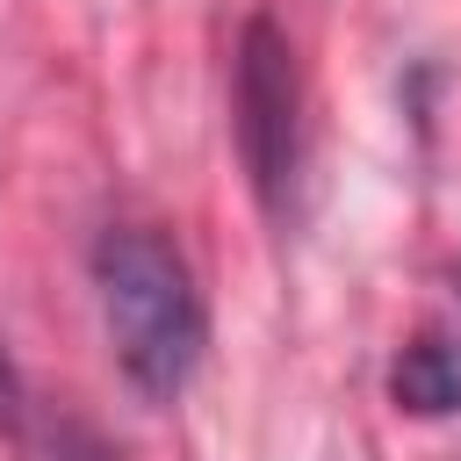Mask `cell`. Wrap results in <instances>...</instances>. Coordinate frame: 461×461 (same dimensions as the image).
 Returning <instances> with one entry per match:
<instances>
[{
    "instance_id": "7a4b0ae2",
    "label": "cell",
    "mask_w": 461,
    "mask_h": 461,
    "mask_svg": "<svg viewBox=\"0 0 461 461\" xmlns=\"http://www.w3.org/2000/svg\"><path fill=\"white\" fill-rule=\"evenodd\" d=\"M230 137L245 158V180L267 216H288L295 166H303V72L295 43L274 14H245L238 58H230Z\"/></svg>"
},
{
    "instance_id": "6da1fadb",
    "label": "cell",
    "mask_w": 461,
    "mask_h": 461,
    "mask_svg": "<svg viewBox=\"0 0 461 461\" xmlns=\"http://www.w3.org/2000/svg\"><path fill=\"white\" fill-rule=\"evenodd\" d=\"M94 303L130 396L180 403L209 353V303L187 252L158 223H108L94 238Z\"/></svg>"
},
{
    "instance_id": "5b68a950",
    "label": "cell",
    "mask_w": 461,
    "mask_h": 461,
    "mask_svg": "<svg viewBox=\"0 0 461 461\" xmlns=\"http://www.w3.org/2000/svg\"><path fill=\"white\" fill-rule=\"evenodd\" d=\"M14 425H22V375H14V360L0 346V432H14Z\"/></svg>"
},
{
    "instance_id": "3957f363",
    "label": "cell",
    "mask_w": 461,
    "mask_h": 461,
    "mask_svg": "<svg viewBox=\"0 0 461 461\" xmlns=\"http://www.w3.org/2000/svg\"><path fill=\"white\" fill-rule=\"evenodd\" d=\"M389 403L403 418H454L461 411V346L425 331L389 360Z\"/></svg>"
},
{
    "instance_id": "277c9868",
    "label": "cell",
    "mask_w": 461,
    "mask_h": 461,
    "mask_svg": "<svg viewBox=\"0 0 461 461\" xmlns=\"http://www.w3.org/2000/svg\"><path fill=\"white\" fill-rule=\"evenodd\" d=\"M43 461H122V454H115V447H108V439H101L86 418H58V425H50Z\"/></svg>"
}]
</instances>
